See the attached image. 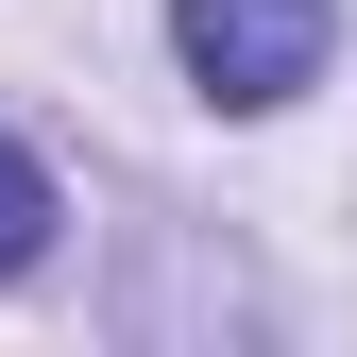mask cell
<instances>
[{
	"mask_svg": "<svg viewBox=\"0 0 357 357\" xmlns=\"http://www.w3.org/2000/svg\"><path fill=\"white\" fill-rule=\"evenodd\" d=\"M324 0H170V52H188V85L221 119H273L289 85H324Z\"/></svg>",
	"mask_w": 357,
	"mask_h": 357,
	"instance_id": "obj_1",
	"label": "cell"
},
{
	"mask_svg": "<svg viewBox=\"0 0 357 357\" xmlns=\"http://www.w3.org/2000/svg\"><path fill=\"white\" fill-rule=\"evenodd\" d=\"M34 255H52V170L0 137V273H34Z\"/></svg>",
	"mask_w": 357,
	"mask_h": 357,
	"instance_id": "obj_2",
	"label": "cell"
}]
</instances>
